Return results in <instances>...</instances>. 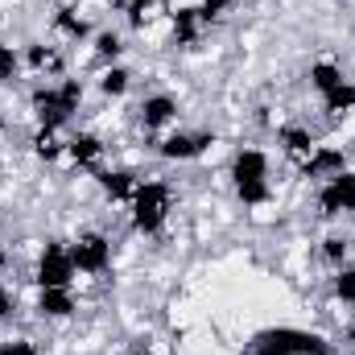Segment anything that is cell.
Masks as SVG:
<instances>
[{
    "label": "cell",
    "instance_id": "cell-1",
    "mask_svg": "<svg viewBox=\"0 0 355 355\" xmlns=\"http://www.w3.org/2000/svg\"><path fill=\"white\" fill-rule=\"evenodd\" d=\"M244 355H343L335 343H327L322 335L314 331H302V327H268L257 331L248 339Z\"/></svg>",
    "mask_w": 355,
    "mask_h": 355
},
{
    "label": "cell",
    "instance_id": "cell-2",
    "mask_svg": "<svg viewBox=\"0 0 355 355\" xmlns=\"http://www.w3.org/2000/svg\"><path fill=\"white\" fill-rule=\"evenodd\" d=\"M132 227L145 232V236H157L170 219V207H174V190L166 182H137L132 190Z\"/></svg>",
    "mask_w": 355,
    "mask_h": 355
},
{
    "label": "cell",
    "instance_id": "cell-3",
    "mask_svg": "<svg viewBox=\"0 0 355 355\" xmlns=\"http://www.w3.org/2000/svg\"><path fill=\"white\" fill-rule=\"evenodd\" d=\"M75 272H79V268L71 261V248L46 244V252H42V261H37V285H42V289H71Z\"/></svg>",
    "mask_w": 355,
    "mask_h": 355
},
{
    "label": "cell",
    "instance_id": "cell-4",
    "mask_svg": "<svg viewBox=\"0 0 355 355\" xmlns=\"http://www.w3.org/2000/svg\"><path fill=\"white\" fill-rule=\"evenodd\" d=\"M71 261H75L79 272H87V277L107 272V268H112V244H107V236H99V232L79 236V240L71 244Z\"/></svg>",
    "mask_w": 355,
    "mask_h": 355
},
{
    "label": "cell",
    "instance_id": "cell-5",
    "mask_svg": "<svg viewBox=\"0 0 355 355\" xmlns=\"http://www.w3.org/2000/svg\"><path fill=\"white\" fill-rule=\"evenodd\" d=\"M318 207H322V215H352L355 211V174L352 170L327 178V186L318 190Z\"/></svg>",
    "mask_w": 355,
    "mask_h": 355
},
{
    "label": "cell",
    "instance_id": "cell-6",
    "mask_svg": "<svg viewBox=\"0 0 355 355\" xmlns=\"http://www.w3.org/2000/svg\"><path fill=\"white\" fill-rule=\"evenodd\" d=\"M207 145H215L211 132H170L166 141H157V153L166 162H194L207 153Z\"/></svg>",
    "mask_w": 355,
    "mask_h": 355
},
{
    "label": "cell",
    "instance_id": "cell-7",
    "mask_svg": "<svg viewBox=\"0 0 355 355\" xmlns=\"http://www.w3.org/2000/svg\"><path fill=\"white\" fill-rule=\"evenodd\" d=\"M33 112H37V124H42V128H62V124L71 120V112H67L58 87H37L33 91Z\"/></svg>",
    "mask_w": 355,
    "mask_h": 355
},
{
    "label": "cell",
    "instance_id": "cell-8",
    "mask_svg": "<svg viewBox=\"0 0 355 355\" xmlns=\"http://www.w3.org/2000/svg\"><path fill=\"white\" fill-rule=\"evenodd\" d=\"M347 170V153L343 149H331V145H318L306 162H302V178H335Z\"/></svg>",
    "mask_w": 355,
    "mask_h": 355
},
{
    "label": "cell",
    "instance_id": "cell-9",
    "mask_svg": "<svg viewBox=\"0 0 355 355\" xmlns=\"http://www.w3.org/2000/svg\"><path fill=\"white\" fill-rule=\"evenodd\" d=\"M178 120V99L174 95H145L141 99V124L145 128H166V124H174Z\"/></svg>",
    "mask_w": 355,
    "mask_h": 355
},
{
    "label": "cell",
    "instance_id": "cell-10",
    "mask_svg": "<svg viewBox=\"0 0 355 355\" xmlns=\"http://www.w3.org/2000/svg\"><path fill=\"white\" fill-rule=\"evenodd\" d=\"M232 178H236V186L240 182H268V157L261 149H240L232 162Z\"/></svg>",
    "mask_w": 355,
    "mask_h": 355
},
{
    "label": "cell",
    "instance_id": "cell-11",
    "mask_svg": "<svg viewBox=\"0 0 355 355\" xmlns=\"http://www.w3.org/2000/svg\"><path fill=\"white\" fill-rule=\"evenodd\" d=\"M277 141H281V145H285V153H289V157H297V162H306V157L318 149L314 132H310V128H302V124H289V128H281V132H277Z\"/></svg>",
    "mask_w": 355,
    "mask_h": 355
},
{
    "label": "cell",
    "instance_id": "cell-12",
    "mask_svg": "<svg viewBox=\"0 0 355 355\" xmlns=\"http://www.w3.org/2000/svg\"><path fill=\"white\" fill-rule=\"evenodd\" d=\"M99 190H103L112 202H132L137 174H128V170H103V174H99Z\"/></svg>",
    "mask_w": 355,
    "mask_h": 355
},
{
    "label": "cell",
    "instance_id": "cell-13",
    "mask_svg": "<svg viewBox=\"0 0 355 355\" xmlns=\"http://www.w3.org/2000/svg\"><path fill=\"white\" fill-rule=\"evenodd\" d=\"M37 310H42V318H71L79 306H75V293L71 289H42Z\"/></svg>",
    "mask_w": 355,
    "mask_h": 355
},
{
    "label": "cell",
    "instance_id": "cell-14",
    "mask_svg": "<svg viewBox=\"0 0 355 355\" xmlns=\"http://www.w3.org/2000/svg\"><path fill=\"white\" fill-rule=\"evenodd\" d=\"M67 157H71L75 166H95V162L103 157V145H99V137H91V132H75V137H67Z\"/></svg>",
    "mask_w": 355,
    "mask_h": 355
},
{
    "label": "cell",
    "instance_id": "cell-15",
    "mask_svg": "<svg viewBox=\"0 0 355 355\" xmlns=\"http://www.w3.org/2000/svg\"><path fill=\"white\" fill-rule=\"evenodd\" d=\"M306 79H310V87L318 91V95H327V91H335V87H343V83H347L343 67H335V62H314Z\"/></svg>",
    "mask_w": 355,
    "mask_h": 355
},
{
    "label": "cell",
    "instance_id": "cell-16",
    "mask_svg": "<svg viewBox=\"0 0 355 355\" xmlns=\"http://www.w3.org/2000/svg\"><path fill=\"white\" fill-rule=\"evenodd\" d=\"M198 33H202V17H198V8H178L174 12V42L178 46H194Z\"/></svg>",
    "mask_w": 355,
    "mask_h": 355
},
{
    "label": "cell",
    "instance_id": "cell-17",
    "mask_svg": "<svg viewBox=\"0 0 355 355\" xmlns=\"http://www.w3.org/2000/svg\"><path fill=\"white\" fill-rule=\"evenodd\" d=\"M54 29H58V33H67V37H75V42H83V37L91 33L87 17H79L75 8H58V12H54Z\"/></svg>",
    "mask_w": 355,
    "mask_h": 355
},
{
    "label": "cell",
    "instance_id": "cell-18",
    "mask_svg": "<svg viewBox=\"0 0 355 355\" xmlns=\"http://www.w3.org/2000/svg\"><path fill=\"white\" fill-rule=\"evenodd\" d=\"M322 112H331V116L355 112V83H343V87L327 91V95H322Z\"/></svg>",
    "mask_w": 355,
    "mask_h": 355
},
{
    "label": "cell",
    "instance_id": "cell-19",
    "mask_svg": "<svg viewBox=\"0 0 355 355\" xmlns=\"http://www.w3.org/2000/svg\"><path fill=\"white\" fill-rule=\"evenodd\" d=\"M120 54H124V42H120L116 33H95V58H99L103 67H116Z\"/></svg>",
    "mask_w": 355,
    "mask_h": 355
},
{
    "label": "cell",
    "instance_id": "cell-20",
    "mask_svg": "<svg viewBox=\"0 0 355 355\" xmlns=\"http://www.w3.org/2000/svg\"><path fill=\"white\" fill-rule=\"evenodd\" d=\"M33 153H37V157H46V162H54L58 153H67V145L58 141V128H42V132L33 137Z\"/></svg>",
    "mask_w": 355,
    "mask_h": 355
},
{
    "label": "cell",
    "instance_id": "cell-21",
    "mask_svg": "<svg viewBox=\"0 0 355 355\" xmlns=\"http://www.w3.org/2000/svg\"><path fill=\"white\" fill-rule=\"evenodd\" d=\"M128 79H132V75H128L124 67H103L99 91H103V95H124V91H128Z\"/></svg>",
    "mask_w": 355,
    "mask_h": 355
},
{
    "label": "cell",
    "instance_id": "cell-22",
    "mask_svg": "<svg viewBox=\"0 0 355 355\" xmlns=\"http://www.w3.org/2000/svg\"><path fill=\"white\" fill-rule=\"evenodd\" d=\"M17 75H21V54L0 42V83H12Z\"/></svg>",
    "mask_w": 355,
    "mask_h": 355
},
{
    "label": "cell",
    "instance_id": "cell-23",
    "mask_svg": "<svg viewBox=\"0 0 355 355\" xmlns=\"http://www.w3.org/2000/svg\"><path fill=\"white\" fill-rule=\"evenodd\" d=\"M236 194H240V202L261 207V202H268V182H240V186H236Z\"/></svg>",
    "mask_w": 355,
    "mask_h": 355
},
{
    "label": "cell",
    "instance_id": "cell-24",
    "mask_svg": "<svg viewBox=\"0 0 355 355\" xmlns=\"http://www.w3.org/2000/svg\"><path fill=\"white\" fill-rule=\"evenodd\" d=\"M335 297L355 306V268H339L335 272Z\"/></svg>",
    "mask_w": 355,
    "mask_h": 355
},
{
    "label": "cell",
    "instance_id": "cell-25",
    "mask_svg": "<svg viewBox=\"0 0 355 355\" xmlns=\"http://www.w3.org/2000/svg\"><path fill=\"white\" fill-rule=\"evenodd\" d=\"M58 95H62L67 112L75 116V112H79V103H83V83H79V79H62V83H58Z\"/></svg>",
    "mask_w": 355,
    "mask_h": 355
},
{
    "label": "cell",
    "instance_id": "cell-26",
    "mask_svg": "<svg viewBox=\"0 0 355 355\" xmlns=\"http://www.w3.org/2000/svg\"><path fill=\"white\" fill-rule=\"evenodd\" d=\"M25 58H29V67H33V71L58 67V58H54V50H50V46H29V50H25Z\"/></svg>",
    "mask_w": 355,
    "mask_h": 355
},
{
    "label": "cell",
    "instance_id": "cell-27",
    "mask_svg": "<svg viewBox=\"0 0 355 355\" xmlns=\"http://www.w3.org/2000/svg\"><path fill=\"white\" fill-rule=\"evenodd\" d=\"M124 8H128V21L132 25H145L149 12H153V0H124Z\"/></svg>",
    "mask_w": 355,
    "mask_h": 355
},
{
    "label": "cell",
    "instance_id": "cell-28",
    "mask_svg": "<svg viewBox=\"0 0 355 355\" xmlns=\"http://www.w3.org/2000/svg\"><path fill=\"white\" fill-rule=\"evenodd\" d=\"M322 252H327V261H347V240L343 236H327V244H322Z\"/></svg>",
    "mask_w": 355,
    "mask_h": 355
},
{
    "label": "cell",
    "instance_id": "cell-29",
    "mask_svg": "<svg viewBox=\"0 0 355 355\" xmlns=\"http://www.w3.org/2000/svg\"><path fill=\"white\" fill-rule=\"evenodd\" d=\"M227 8H232V0H202V4H198V17H202V21H215V17H223Z\"/></svg>",
    "mask_w": 355,
    "mask_h": 355
},
{
    "label": "cell",
    "instance_id": "cell-30",
    "mask_svg": "<svg viewBox=\"0 0 355 355\" xmlns=\"http://www.w3.org/2000/svg\"><path fill=\"white\" fill-rule=\"evenodd\" d=\"M0 355H37V347L25 339H12V343H0Z\"/></svg>",
    "mask_w": 355,
    "mask_h": 355
},
{
    "label": "cell",
    "instance_id": "cell-31",
    "mask_svg": "<svg viewBox=\"0 0 355 355\" xmlns=\"http://www.w3.org/2000/svg\"><path fill=\"white\" fill-rule=\"evenodd\" d=\"M8 314H12V293L0 285V318H8Z\"/></svg>",
    "mask_w": 355,
    "mask_h": 355
},
{
    "label": "cell",
    "instance_id": "cell-32",
    "mask_svg": "<svg viewBox=\"0 0 355 355\" xmlns=\"http://www.w3.org/2000/svg\"><path fill=\"white\" fill-rule=\"evenodd\" d=\"M347 343H355V318H352V327H347Z\"/></svg>",
    "mask_w": 355,
    "mask_h": 355
},
{
    "label": "cell",
    "instance_id": "cell-33",
    "mask_svg": "<svg viewBox=\"0 0 355 355\" xmlns=\"http://www.w3.org/2000/svg\"><path fill=\"white\" fill-rule=\"evenodd\" d=\"M4 265H8V257H4V252H0V272H4Z\"/></svg>",
    "mask_w": 355,
    "mask_h": 355
},
{
    "label": "cell",
    "instance_id": "cell-34",
    "mask_svg": "<svg viewBox=\"0 0 355 355\" xmlns=\"http://www.w3.org/2000/svg\"><path fill=\"white\" fill-rule=\"evenodd\" d=\"M352 33H355V25H352Z\"/></svg>",
    "mask_w": 355,
    "mask_h": 355
}]
</instances>
